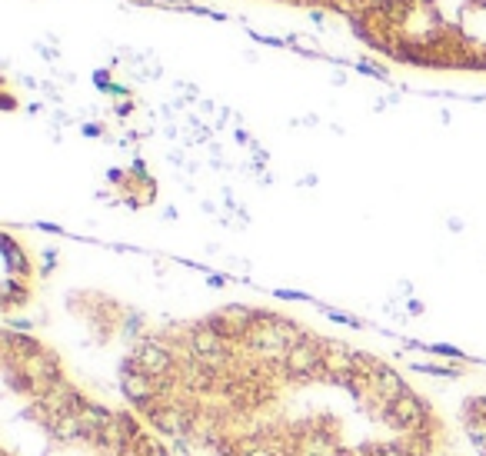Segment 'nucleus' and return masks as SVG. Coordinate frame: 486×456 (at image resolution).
<instances>
[{
  "label": "nucleus",
  "instance_id": "1",
  "mask_svg": "<svg viewBox=\"0 0 486 456\" xmlns=\"http://www.w3.org/2000/svg\"><path fill=\"white\" fill-rule=\"evenodd\" d=\"M333 13L386 60L486 74V0H270Z\"/></svg>",
  "mask_w": 486,
  "mask_h": 456
},
{
  "label": "nucleus",
  "instance_id": "2",
  "mask_svg": "<svg viewBox=\"0 0 486 456\" xmlns=\"http://www.w3.org/2000/svg\"><path fill=\"white\" fill-rule=\"evenodd\" d=\"M30 297V260L20 254V247L7 233V287H4V306L13 310L17 304H24Z\"/></svg>",
  "mask_w": 486,
  "mask_h": 456
}]
</instances>
